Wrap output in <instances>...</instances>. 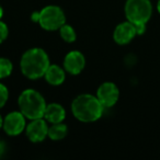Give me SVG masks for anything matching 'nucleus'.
<instances>
[{
	"instance_id": "4468645a",
	"label": "nucleus",
	"mask_w": 160,
	"mask_h": 160,
	"mask_svg": "<svg viewBox=\"0 0 160 160\" xmlns=\"http://www.w3.org/2000/svg\"><path fill=\"white\" fill-rule=\"evenodd\" d=\"M59 33L62 38L67 43H72L76 41V32L73 30V28L71 25L68 24H62V27L59 28Z\"/></svg>"
},
{
	"instance_id": "39448f33",
	"label": "nucleus",
	"mask_w": 160,
	"mask_h": 160,
	"mask_svg": "<svg viewBox=\"0 0 160 160\" xmlns=\"http://www.w3.org/2000/svg\"><path fill=\"white\" fill-rule=\"evenodd\" d=\"M152 14L150 0H127L125 3V16L134 25H146Z\"/></svg>"
},
{
	"instance_id": "f257e3e1",
	"label": "nucleus",
	"mask_w": 160,
	"mask_h": 160,
	"mask_svg": "<svg viewBox=\"0 0 160 160\" xmlns=\"http://www.w3.org/2000/svg\"><path fill=\"white\" fill-rule=\"evenodd\" d=\"M49 65L51 64L48 55L44 49L38 47L28 49L20 60V68L22 73L32 80L44 77Z\"/></svg>"
},
{
	"instance_id": "aec40b11",
	"label": "nucleus",
	"mask_w": 160,
	"mask_h": 160,
	"mask_svg": "<svg viewBox=\"0 0 160 160\" xmlns=\"http://www.w3.org/2000/svg\"><path fill=\"white\" fill-rule=\"evenodd\" d=\"M2 124H3V118H1V115H0V128L2 127Z\"/></svg>"
},
{
	"instance_id": "f03ea898",
	"label": "nucleus",
	"mask_w": 160,
	"mask_h": 160,
	"mask_svg": "<svg viewBox=\"0 0 160 160\" xmlns=\"http://www.w3.org/2000/svg\"><path fill=\"white\" fill-rule=\"evenodd\" d=\"M104 107L92 94H80L71 103V112L77 120L85 123L96 122L102 116Z\"/></svg>"
},
{
	"instance_id": "a211bd4d",
	"label": "nucleus",
	"mask_w": 160,
	"mask_h": 160,
	"mask_svg": "<svg viewBox=\"0 0 160 160\" xmlns=\"http://www.w3.org/2000/svg\"><path fill=\"white\" fill-rule=\"evenodd\" d=\"M3 16V10H2V7L0 6V20H1V18H2Z\"/></svg>"
},
{
	"instance_id": "0eeeda50",
	"label": "nucleus",
	"mask_w": 160,
	"mask_h": 160,
	"mask_svg": "<svg viewBox=\"0 0 160 160\" xmlns=\"http://www.w3.org/2000/svg\"><path fill=\"white\" fill-rule=\"evenodd\" d=\"M97 98L104 108H111L120 98V90L113 82H104L98 88Z\"/></svg>"
},
{
	"instance_id": "f8f14e48",
	"label": "nucleus",
	"mask_w": 160,
	"mask_h": 160,
	"mask_svg": "<svg viewBox=\"0 0 160 160\" xmlns=\"http://www.w3.org/2000/svg\"><path fill=\"white\" fill-rule=\"evenodd\" d=\"M44 78L49 85L59 86L66 79V73L64 69L58 65H49L44 75Z\"/></svg>"
},
{
	"instance_id": "423d86ee",
	"label": "nucleus",
	"mask_w": 160,
	"mask_h": 160,
	"mask_svg": "<svg viewBox=\"0 0 160 160\" xmlns=\"http://www.w3.org/2000/svg\"><path fill=\"white\" fill-rule=\"evenodd\" d=\"M25 118L21 112H11L3 118V131L9 136L20 135L25 129Z\"/></svg>"
},
{
	"instance_id": "2eb2a0df",
	"label": "nucleus",
	"mask_w": 160,
	"mask_h": 160,
	"mask_svg": "<svg viewBox=\"0 0 160 160\" xmlns=\"http://www.w3.org/2000/svg\"><path fill=\"white\" fill-rule=\"evenodd\" d=\"M12 70H13V65L11 60L5 57H0V79L9 77Z\"/></svg>"
},
{
	"instance_id": "7ed1b4c3",
	"label": "nucleus",
	"mask_w": 160,
	"mask_h": 160,
	"mask_svg": "<svg viewBox=\"0 0 160 160\" xmlns=\"http://www.w3.org/2000/svg\"><path fill=\"white\" fill-rule=\"evenodd\" d=\"M20 112L29 120L44 118L46 102L42 94L34 89H27L21 92L18 99Z\"/></svg>"
},
{
	"instance_id": "9d476101",
	"label": "nucleus",
	"mask_w": 160,
	"mask_h": 160,
	"mask_svg": "<svg viewBox=\"0 0 160 160\" xmlns=\"http://www.w3.org/2000/svg\"><path fill=\"white\" fill-rule=\"evenodd\" d=\"M136 35H137V32H136L135 25L129 21H126V22L120 23L115 28L113 38L118 45H125L128 44Z\"/></svg>"
},
{
	"instance_id": "6e6552de",
	"label": "nucleus",
	"mask_w": 160,
	"mask_h": 160,
	"mask_svg": "<svg viewBox=\"0 0 160 160\" xmlns=\"http://www.w3.org/2000/svg\"><path fill=\"white\" fill-rule=\"evenodd\" d=\"M27 137L32 142H41L47 137L48 134V126L43 118L31 120V123L25 128Z\"/></svg>"
},
{
	"instance_id": "dca6fc26",
	"label": "nucleus",
	"mask_w": 160,
	"mask_h": 160,
	"mask_svg": "<svg viewBox=\"0 0 160 160\" xmlns=\"http://www.w3.org/2000/svg\"><path fill=\"white\" fill-rule=\"evenodd\" d=\"M9 99V91L5 85L0 83V109H2Z\"/></svg>"
},
{
	"instance_id": "20e7f679",
	"label": "nucleus",
	"mask_w": 160,
	"mask_h": 160,
	"mask_svg": "<svg viewBox=\"0 0 160 160\" xmlns=\"http://www.w3.org/2000/svg\"><path fill=\"white\" fill-rule=\"evenodd\" d=\"M31 19L34 22H38L41 28L46 31L59 30V28L66 23V16L62 8L57 6H47L41 11L33 12Z\"/></svg>"
},
{
	"instance_id": "1a4fd4ad",
	"label": "nucleus",
	"mask_w": 160,
	"mask_h": 160,
	"mask_svg": "<svg viewBox=\"0 0 160 160\" xmlns=\"http://www.w3.org/2000/svg\"><path fill=\"white\" fill-rule=\"evenodd\" d=\"M86 58L79 51H71L64 58V68L71 75H79L85 69Z\"/></svg>"
},
{
	"instance_id": "9b49d317",
	"label": "nucleus",
	"mask_w": 160,
	"mask_h": 160,
	"mask_svg": "<svg viewBox=\"0 0 160 160\" xmlns=\"http://www.w3.org/2000/svg\"><path fill=\"white\" fill-rule=\"evenodd\" d=\"M65 116H66V111H65V109L60 104H58V103H51V104L46 105L44 118L51 124L62 122L65 120Z\"/></svg>"
},
{
	"instance_id": "6ab92c4d",
	"label": "nucleus",
	"mask_w": 160,
	"mask_h": 160,
	"mask_svg": "<svg viewBox=\"0 0 160 160\" xmlns=\"http://www.w3.org/2000/svg\"><path fill=\"white\" fill-rule=\"evenodd\" d=\"M157 9H158V12L160 13V0H158V2H157Z\"/></svg>"
},
{
	"instance_id": "f3484780",
	"label": "nucleus",
	"mask_w": 160,
	"mask_h": 160,
	"mask_svg": "<svg viewBox=\"0 0 160 160\" xmlns=\"http://www.w3.org/2000/svg\"><path fill=\"white\" fill-rule=\"evenodd\" d=\"M8 35H9V29H8V25L5 22L0 21V44L3 42V41L7 40Z\"/></svg>"
},
{
	"instance_id": "ddd939ff",
	"label": "nucleus",
	"mask_w": 160,
	"mask_h": 160,
	"mask_svg": "<svg viewBox=\"0 0 160 160\" xmlns=\"http://www.w3.org/2000/svg\"><path fill=\"white\" fill-rule=\"evenodd\" d=\"M68 133V127L66 124H64L62 122L60 123H55L52 124L48 127V136L52 140H60L62 138H65Z\"/></svg>"
}]
</instances>
